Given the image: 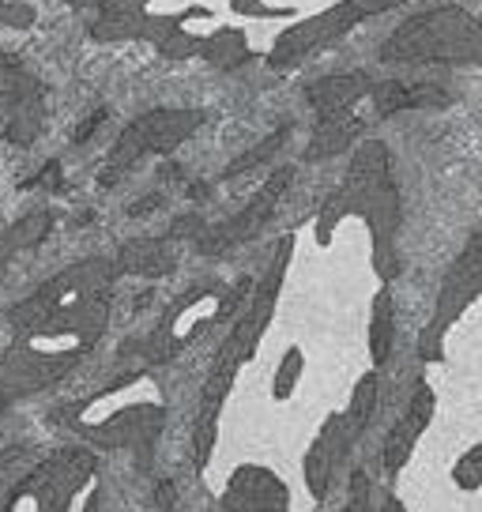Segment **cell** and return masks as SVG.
<instances>
[]
</instances>
